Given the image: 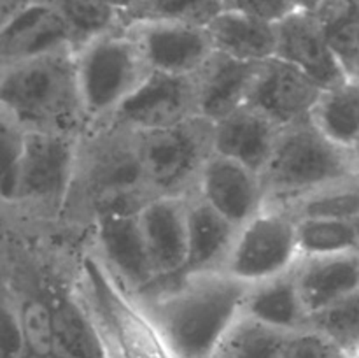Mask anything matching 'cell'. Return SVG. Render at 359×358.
Wrapping results in <instances>:
<instances>
[{
	"mask_svg": "<svg viewBox=\"0 0 359 358\" xmlns=\"http://www.w3.org/2000/svg\"><path fill=\"white\" fill-rule=\"evenodd\" d=\"M242 314L284 332L307 329L309 314L298 291L294 269L272 279L249 284Z\"/></svg>",
	"mask_w": 359,
	"mask_h": 358,
	"instance_id": "cb8c5ba5",
	"label": "cell"
},
{
	"mask_svg": "<svg viewBox=\"0 0 359 358\" xmlns=\"http://www.w3.org/2000/svg\"><path fill=\"white\" fill-rule=\"evenodd\" d=\"M314 13L351 76L359 62V0H323Z\"/></svg>",
	"mask_w": 359,
	"mask_h": 358,
	"instance_id": "f546056e",
	"label": "cell"
},
{
	"mask_svg": "<svg viewBox=\"0 0 359 358\" xmlns=\"http://www.w3.org/2000/svg\"><path fill=\"white\" fill-rule=\"evenodd\" d=\"M84 237L132 295L156 283L139 214L98 218Z\"/></svg>",
	"mask_w": 359,
	"mask_h": 358,
	"instance_id": "4fadbf2b",
	"label": "cell"
},
{
	"mask_svg": "<svg viewBox=\"0 0 359 358\" xmlns=\"http://www.w3.org/2000/svg\"><path fill=\"white\" fill-rule=\"evenodd\" d=\"M302 256L342 255L359 251V220L305 218L298 220Z\"/></svg>",
	"mask_w": 359,
	"mask_h": 358,
	"instance_id": "83f0119b",
	"label": "cell"
},
{
	"mask_svg": "<svg viewBox=\"0 0 359 358\" xmlns=\"http://www.w3.org/2000/svg\"><path fill=\"white\" fill-rule=\"evenodd\" d=\"M86 128L105 125L153 70L125 27L109 30L76 49Z\"/></svg>",
	"mask_w": 359,
	"mask_h": 358,
	"instance_id": "52a82bcc",
	"label": "cell"
},
{
	"mask_svg": "<svg viewBox=\"0 0 359 358\" xmlns=\"http://www.w3.org/2000/svg\"><path fill=\"white\" fill-rule=\"evenodd\" d=\"M53 4L69 27L74 49L121 27L119 9L112 0H53Z\"/></svg>",
	"mask_w": 359,
	"mask_h": 358,
	"instance_id": "f1b7e54d",
	"label": "cell"
},
{
	"mask_svg": "<svg viewBox=\"0 0 359 358\" xmlns=\"http://www.w3.org/2000/svg\"><path fill=\"white\" fill-rule=\"evenodd\" d=\"M312 119L330 139L354 151L359 142V84L349 81L325 90Z\"/></svg>",
	"mask_w": 359,
	"mask_h": 358,
	"instance_id": "d4e9b609",
	"label": "cell"
},
{
	"mask_svg": "<svg viewBox=\"0 0 359 358\" xmlns=\"http://www.w3.org/2000/svg\"><path fill=\"white\" fill-rule=\"evenodd\" d=\"M139 220L156 281L182 272L188 258L186 199L154 197L140 211Z\"/></svg>",
	"mask_w": 359,
	"mask_h": 358,
	"instance_id": "2e32d148",
	"label": "cell"
},
{
	"mask_svg": "<svg viewBox=\"0 0 359 358\" xmlns=\"http://www.w3.org/2000/svg\"><path fill=\"white\" fill-rule=\"evenodd\" d=\"M72 48L70 30L55 4H35L0 21V65Z\"/></svg>",
	"mask_w": 359,
	"mask_h": 358,
	"instance_id": "e0dca14e",
	"label": "cell"
},
{
	"mask_svg": "<svg viewBox=\"0 0 359 358\" xmlns=\"http://www.w3.org/2000/svg\"><path fill=\"white\" fill-rule=\"evenodd\" d=\"M263 62H244L214 49L195 74L198 114L217 123L248 104L255 77Z\"/></svg>",
	"mask_w": 359,
	"mask_h": 358,
	"instance_id": "ac0fdd59",
	"label": "cell"
},
{
	"mask_svg": "<svg viewBox=\"0 0 359 358\" xmlns=\"http://www.w3.org/2000/svg\"><path fill=\"white\" fill-rule=\"evenodd\" d=\"M354 153H356V157H358V160H359V142H358V146L354 147Z\"/></svg>",
	"mask_w": 359,
	"mask_h": 358,
	"instance_id": "b9f144b4",
	"label": "cell"
},
{
	"mask_svg": "<svg viewBox=\"0 0 359 358\" xmlns=\"http://www.w3.org/2000/svg\"><path fill=\"white\" fill-rule=\"evenodd\" d=\"M283 207L290 211L297 220H305V218L359 220V175L349 181L326 186Z\"/></svg>",
	"mask_w": 359,
	"mask_h": 358,
	"instance_id": "4dcf8cb0",
	"label": "cell"
},
{
	"mask_svg": "<svg viewBox=\"0 0 359 358\" xmlns=\"http://www.w3.org/2000/svg\"><path fill=\"white\" fill-rule=\"evenodd\" d=\"M135 39L151 70L177 76H193L214 51L207 27L139 21L121 25Z\"/></svg>",
	"mask_w": 359,
	"mask_h": 358,
	"instance_id": "5bb4252c",
	"label": "cell"
},
{
	"mask_svg": "<svg viewBox=\"0 0 359 358\" xmlns=\"http://www.w3.org/2000/svg\"><path fill=\"white\" fill-rule=\"evenodd\" d=\"M351 81H354V83L359 84V62L354 65V69L351 70Z\"/></svg>",
	"mask_w": 359,
	"mask_h": 358,
	"instance_id": "f35d334b",
	"label": "cell"
},
{
	"mask_svg": "<svg viewBox=\"0 0 359 358\" xmlns=\"http://www.w3.org/2000/svg\"><path fill=\"white\" fill-rule=\"evenodd\" d=\"M25 130L14 125L6 116H0V147H2V181H0V197L2 204L9 202L16 185L18 168H20L21 153H23Z\"/></svg>",
	"mask_w": 359,
	"mask_h": 358,
	"instance_id": "d6a6232c",
	"label": "cell"
},
{
	"mask_svg": "<svg viewBox=\"0 0 359 358\" xmlns=\"http://www.w3.org/2000/svg\"><path fill=\"white\" fill-rule=\"evenodd\" d=\"M294 277L305 311L316 314L359 291V251L302 256Z\"/></svg>",
	"mask_w": 359,
	"mask_h": 358,
	"instance_id": "ffe728a7",
	"label": "cell"
},
{
	"mask_svg": "<svg viewBox=\"0 0 359 358\" xmlns=\"http://www.w3.org/2000/svg\"><path fill=\"white\" fill-rule=\"evenodd\" d=\"M79 137L25 132L23 153L9 202L2 204L6 227L62 232Z\"/></svg>",
	"mask_w": 359,
	"mask_h": 358,
	"instance_id": "5b68a950",
	"label": "cell"
},
{
	"mask_svg": "<svg viewBox=\"0 0 359 358\" xmlns=\"http://www.w3.org/2000/svg\"><path fill=\"white\" fill-rule=\"evenodd\" d=\"M339 351L328 337L307 326L287 333L280 358H335Z\"/></svg>",
	"mask_w": 359,
	"mask_h": 358,
	"instance_id": "836d02e7",
	"label": "cell"
},
{
	"mask_svg": "<svg viewBox=\"0 0 359 358\" xmlns=\"http://www.w3.org/2000/svg\"><path fill=\"white\" fill-rule=\"evenodd\" d=\"M347 357H349V358H359V346L356 347V350L353 351V353H349V354H347Z\"/></svg>",
	"mask_w": 359,
	"mask_h": 358,
	"instance_id": "ab89813d",
	"label": "cell"
},
{
	"mask_svg": "<svg viewBox=\"0 0 359 358\" xmlns=\"http://www.w3.org/2000/svg\"><path fill=\"white\" fill-rule=\"evenodd\" d=\"M335 358H349V357H347L346 353H342V351H339V353H337V357H335Z\"/></svg>",
	"mask_w": 359,
	"mask_h": 358,
	"instance_id": "60d3db41",
	"label": "cell"
},
{
	"mask_svg": "<svg viewBox=\"0 0 359 358\" xmlns=\"http://www.w3.org/2000/svg\"><path fill=\"white\" fill-rule=\"evenodd\" d=\"M23 329L13 297L2 290V326H0V358H25Z\"/></svg>",
	"mask_w": 359,
	"mask_h": 358,
	"instance_id": "e575fe53",
	"label": "cell"
},
{
	"mask_svg": "<svg viewBox=\"0 0 359 358\" xmlns=\"http://www.w3.org/2000/svg\"><path fill=\"white\" fill-rule=\"evenodd\" d=\"M359 175L356 153L330 139L309 118L280 128L262 171L266 206H287L305 195Z\"/></svg>",
	"mask_w": 359,
	"mask_h": 358,
	"instance_id": "8992f818",
	"label": "cell"
},
{
	"mask_svg": "<svg viewBox=\"0 0 359 358\" xmlns=\"http://www.w3.org/2000/svg\"><path fill=\"white\" fill-rule=\"evenodd\" d=\"M67 265L69 256L60 260L56 265L51 288L55 358H109L90 316L70 291Z\"/></svg>",
	"mask_w": 359,
	"mask_h": 358,
	"instance_id": "44dd1931",
	"label": "cell"
},
{
	"mask_svg": "<svg viewBox=\"0 0 359 358\" xmlns=\"http://www.w3.org/2000/svg\"><path fill=\"white\" fill-rule=\"evenodd\" d=\"M53 0H0V21H6L13 14L20 13L21 9L35 6V4H49Z\"/></svg>",
	"mask_w": 359,
	"mask_h": 358,
	"instance_id": "8d00e7d4",
	"label": "cell"
},
{
	"mask_svg": "<svg viewBox=\"0 0 359 358\" xmlns=\"http://www.w3.org/2000/svg\"><path fill=\"white\" fill-rule=\"evenodd\" d=\"M67 281L97 329L109 358H177L86 237L70 249Z\"/></svg>",
	"mask_w": 359,
	"mask_h": 358,
	"instance_id": "277c9868",
	"label": "cell"
},
{
	"mask_svg": "<svg viewBox=\"0 0 359 358\" xmlns=\"http://www.w3.org/2000/svg\"><path fill=\"white\" fill-rule=\"evenodd\" d=\"M249 284L226 270L179 272L133 295L177 358H212L242 316Z\"/></svg>",
	"mask_w": 359,
	"mask_h": 358,
	"instance_id": "7a4b0ae2",
	"label": "cell"
},
{
	"mask_svg": "<svg viewBox=\"0 0 359 358\" xmlns=\"http://www.w3.org/2000/svg\"><path fill=\"white\" fill-rule=\"evenodd\" d=\"M300 258L298 220L284 207L265 206L238 228L224 270L255 284L290 272Z\"/></svg>",
	"mask_w": 359,
	"mask_h": 358,
	"instance_id": "9c48e42d",
	"label": "cell"
},
{
	"mask_svg": "<svg viewBox=\"0 0 359 358\" xmlns=\"http://www.w3.org/2000/svg\"><path fill=\"white\" fill-rule=\"evenodd\" d=\"M325 88L279 56L265 60L255 77L248 104L279 126L312 118Z\"/></svg>",
	"mask_w": 359,
	"mask_h": 358,
	"instance_id": "7c38bea8",
	"label": "cell"
},
{
	"mask_svg": "<svg viewBox=\"0 0 359 358\" xmlns=\"http://www.w3.org/2000/svg\"><path fill=\"white\" fill-rule=\"evenodd\" d=\"M276 25V56L298 67L325 90L349 83V70L333 49L316 13L293 9Z\"/></svg>",
	"mask_w": 359,
	"mask_h": 358,
	"instance_id": "8fae6325",
	"label": "cell"
},
{
	"mask_svg": "<svg viewBox=\"0 0 359 358\" xmlns=\"http://www.w3.org/2000/svg\"><path fill=\"white\" fill-rule=\"evenodd\" d=\"M287 333L242 314L223 337L212 358H280Z\"/></svg>",
	"mask_w": 359,
	"mask_h": 358,
	"instance_id": "4316f807",
	"label": "cell"
},
{
	"mask_svg": "<svg viewBox=\"0 0 359 358\" xmlns=\"http://www.w3.org/2000/svg\"><path fill=\"white\" fill-rule=\"evenodd\" d=\"M0 116L25 132L79 137L86 130L76 49L0 65Z\"/></svg>",
	"mask_w": 359,
	"mask_h": 358,
	"instance_id": "3957f363",
	"label": "cell"
},
{
	"mask_svg": "<svg viewBox=\"0 0 359 358\" xmlns=\"http://www.w3.org/2000/svg\"><path fill=\"white\" fill-rule=\"evenodd\" d=\"M207 32L216 51L244 62H265L277 55V25L244 11L223 9Z\"/></svg>",
	"mask_w": 359,
	"mask_h": 358,
	"instance_id": "603a6c76",
	"label": "cell"
},
{
	"mask_svg": "<svg viewBox=\"0 0 359 358\" xmlns=\"http://www.w3.org/2000/svg\"><path fill=\"white\" fill-rule=\"evenodd\" d=\"M223 2L224 9L244 11L270 21H279L293 11L290 0H223Z\"/></svg>",
	"mask_w": 359,
	"mask_h": 358,
	"instance_id": "d590c367",
	"label": "cell"
},
{
	"mask_svg": "<svg viewBox=\"0 0 359 358\" xmlns=\"http://www.w3.org/2000/svg\"><path fill=\"white\" fill-rule=\"evenodd\" d=\"M153 199L144 183L139 133L116 121L90 126L77 140L60 228L69 237L83 239L98 218L140 214Z\"/></svg>",
	"mask_w": 359,
	"mask_h": 358,
	"instance_id": "6da1fadb",
	"label": "cell"
},
{
	"mask_svg": "<svg viewBox=\"0 0 359 358\" xmlns=\"http://www.w3.org/2000/svg\"><path fill=\"white\" fill-rule=\"evenodd\" d=\"M290 2H291V6H293V9L311 11V13H314L323 0H290Z\"/></svg>",
	"mask_w": 359,
	"mask_h": 358,
	"instance_id": "74e56055",
	"label": "cell"
},
{
	"mask_svg": "<svg viewBox=\"0 0 359 358\" xmlns=\"http://www.w3.org/2000/svg\"><path fill=\"white\" fill-rule=\"evenodd\" d=\"M188 258L182 272L224 270L238 228L221 216L198 193L186 197Z\"/></svg>",
	"mask_w": 359,
	"mask_h": 358,
	"instance_id": "7402d4cb",
	"label": "cell"
},
{
	"mask_svg": "<svg viewBox=\"0 0 359 358\" xmlns=\"http://www.w3.org/2000/svg\"><path fill=\"white\" fill-rule=\"evenodd\" d=\"M195 193L237 227L266 206L259 174L217 153H212L203 167Z\"/></svg>",
	"mask_w": 359,
	"mask_h": 358,
	"instance_id": "9a60e30c",
	"label": "cell"
},
{
	"mask_svg": "<svg viewBox=\"0 0 359 358\" xmlns=\"http://www.w3.org/2000/svg\"><path fill=\"white\" fill-rule=\"evenodd\" d=\"M223 9V0H135L119 11V25L165 21L207 27Z\"/></svg>",
	"mask_w": 359,
	"mask_h": 358,
	"instance_id": "484cf974",
	"label": "cell"
},
{
	"mask_svg": "<svg viewBox=\"0 0 359 358\" xmlns=\"http://www.w3.org/2000/svg\"><path fill=\"white\" fill-rule=\"evenodd\" d=\"M307 326L328 337L342 353H353L359 346V291L309 316Z\"/></svg>",
	"mask_w": 359,
	"mask_h": 358,
	"instance_id": "1f68e13d",
	"label": "cell"
},
{
	"mask_svg": "<svg viewBox=\"0 0 359 358\" xmlns=\"http://www.w3.org/2000/svg\"><path fill=\"white\" fill-rule=\"evenodd\" d=\"M137 133L147 192L153 197L193 195L214 153V123L196 116L168 128Z\"/></svg>",
	"mask_w": 359,
	"mask_h": 358,
	"instance_id": "ba28073f",
	"label": "cell"
},
{
	"mask_svg": "<svg viewBox=\"0 0 359 358\" xmlns=\"http://www.w3.org/2000/svg\"><path fill=\"white\" fill-rule=\"evenodd\" d=\"M283 126L251 105H242L214 123V153L231 158L262 174Z\"/></svg>",
	"mask_w": 359,
	"mask_h": 358,
	"instance_id": "d6986e66",
	"label": "cell"
},
{
	"mask_svg": "<svg viewBox=\"0 0 359 358\" xmlns=\"http://www.w3.org/2000/svg\"><path fill=\"white\" fill-rule=\"evenodd\" d=\"M196 116L200 114L195 74L177 76L153 70L111 121L135 132H147L168 128Z\"/></svg>",
	"mask_w": 359,
	"mask_h": 358,
	"instance_id": "30bf717a",
	"label": "cell"
}]
</instances>
